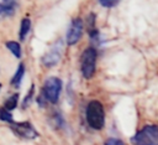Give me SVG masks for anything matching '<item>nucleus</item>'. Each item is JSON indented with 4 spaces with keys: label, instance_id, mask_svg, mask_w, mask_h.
Masks as SVG:
<instances>
[{
    "label": "nucleus",
    "instance_id": "f257e3e1",
    "mask_svg": "<svg viewBox=\"0 0 158 145\" xmlns=\"http://www.w3.org/2000/svg\"><path fill=\"white\" fill-rule=\"evenodd\" d=\"M85 116H86V121H88L90 128H93L95 130H100L104 128L105 112H104L102 104L99 100H91L88 104Z\"/></svg>",
    "mask_w": 158,
    "mask_h": 145
},
{
    "label": "nucleus",
    "instance_id": "f03ea898",
    "mask_svg": "<svg viewBox=\"0 0 158 145\" xmlns=\"http://www.w3.org/2000/svg\"><path fill=\"white\" fill-rule=\"evenodd\" d=\"M133 145H156L158 143V125H146L132 138Z\"/></svg>",
    "mask_w": 158,
    "mask_h": 145
},
{
    "label": "nucleus",
    "instance_id": "7ed1b4c3",
    "mask_svg": "<svg viewBox=\"0 0 158 145\" xmlns=\"http://www.w3.org/2000/svg\"><path fill=\"white\" fill-rule=\"evenodd\" d=\"M98 52L94 47H88L81 53V73L84 78L90 79L95 72Z\"/></svg>",
    "mask_w": 158,
    "mask_h": 145
},
{
    "label": "nucleus",
    "instance_id": "20e7f679",
    "mask_svg": "<svg viewBox=\"0 0 158 145\" xmlns=\"http://www.w3.org/2000/svg\"><path fill=\"white\" fill-rule=\"evenodd\" d=\"M62 90V81L58 77H48L43 84L44 99L51 103H57Z\"/></svg>",
    "mask_w": 158,
    "mask_h": 145
},
{
    "label": "nucleus",
    "instance_id": "39448f33",
    "mask_svg": "<svg viewBox=\"0 0 158 145\" xmlns=\"http://www.w3.org/2000/svg\"><path fill=\"white\" fill-rule=\"evenodd\" d=\"M83 30H84L83 20H81V19H74V20L72 21L70 26H69L68 32H67V37H65L67 43H68L69 46L75 45V43L80 40V37H81V35H83Z\"/></svg>",
    "mask_w": 158,
    "mask_h": 145
},
{
    "label": "nucleus",
    "instance_id": "423d86ee",
    "mask_svg": "<svg viewBox=\"0 0 158 145\" xmlns=\"http://www.w3.org/2000/svg\"><path fill=\"white\" fill-rule=\"evenodd\" d=\"M11 130L22 139H35L38 134L35 130V128L28 121H20V123H12Z\"/></svg>",
    "mask_w": 158,
    "mask_h": 145
},
{
    "label": "nucleus",
    "instance_id": "0eeeda50",
    "mask_svg": "<svg viewBox=\"0 0 158 145\" xmlns=\"http://www.w3.org/2000/svg\"><path fill=\"white\" fill-rule=\"evenodd\" d=\"M59 59H60V50L59 48H52L49 52H47L43 56L42 63L47 67H52V66L57 64Z\"/></svg>",
    "mask_w": 158,
    "mask_h": 145
},
{
    "label": "nucleus",
    "instance_id": "6e6552de",
    "mask_svg": "<svg viewBox=\"0 0 158 145\" xmlns=\"http://www.w3.org/2000/svg\"><path fill=\"white\" fill-rule=\"evenodd\" d=\"M16 10V4L11 2V4H2L0 2V16L2 17H7L15 14Z\"/></svg>",
    "mask_w": 158,
    "mask_h": 145
},
{
    "label": "nucleus",
    "instance_id": "1a4fd4ad",
    "mask_svg": "<svg viewBox=\"0 0 158 145\" xmlns=\"http://www.w3.org/2000/svg\"><path fill=\"white\" fill-rule=\"evenodd\" d=\"M23 74H25V64H23V63H20L19 67H17V71L15 72V74H14V77H12V79H11V84L15 86L16 88L20 87V83H21V81H22Z\"/></svg>",
    "mask_w": 158,
    "mask_h": 145
},
{
    "label": "nucleus",
    "instance_id": "9d476101",
    "mask_svg": "<svg viewBox=\"0 0 158 145\" xmlns=\"http://www.w3.org/2000/svg\"><path fill=\"white\" fill-rule=\"evenodd\" d=\"M30 29H31V20L28 17H25L21 21V27H20V40L21 41L26 40V37L30 32Z\"/></svg>",
    "mask_w": 158,
    "mask_h": 145
},
{
    "label": "nucleus",
    "instance_id": "9b49d317",
    "mask_svg": "<svg viewBox=\"0 0 158 145\" xmlns=\"http://www.w3.org/2000/svg\"><path fill=\"white\" fill-rule=\"evenodd\" d=\"M6 47L9 48V51L16 58H21V46H20L19 42H16V41H7L6 42Z\"/></svg>",
    "mask_w": 158,
    "mask_h": 145
},
{
    "label": "nucleus",
    "instance_id": "f8f14e48",
    "mask_svg": "<svg viewBox=\"0 0 158 145\" xmlns=\"http://www.w3.org/2000/svg\"><path fill=\"white\" fill-rule=\"evenodd\" d=\"M17 102H19V94H17V93H16V94H12V95H11L10 98H7V100L4 103V107H2V108H5L6 110L11 112L12 109L16 108Z\"/></svg>",
    "mask_w": 158,
    "mask_h": 145
},
{
    "label": "nucleus",
    "instance_id": "ddd939ff",
    "mask_svg": "<svg viewBox=\"0 0 158 145\" xmlns=\"http://www.w3.org/2000/svg\"><path fill=\"white\" fill-rule=\"evenodd\" d=\"M0 119L2 121H7V123H14V119H12V114L6 110L5 108H0Z\"/></svg>",
    "mask_w": 158,
    "mask_h": 145
},
{
    "label": "nucleus",
    "instance_id": "4468645a",
    "mask_svg": "<svg viewBox=\"0 0 158 145\" xmlns=\"http://www.w3.org/2000/svg\"><path fill=\"white\" fill-rule=\"evenodd\" d=\"M33 92H35V86L32 84V86H31V88H30V90H28V93H27V95H26V97H25V99H23V103H22V107H23V108H27V107L30 105V103L32 102Z\"/></svg>",
    "mask_w": 158,
    "mask_h": 145
},
{
    "label": "nucleus",
    "instance_id": "2eb2a0df",
    "mask_svg": "<svg viewBox=\"0 0 158 145\" xmlns=\"http://www.w3.org/2000/svg\"><path fill=\"white\" fill-rule=\"evenodd\" d=\"M99 1L104 7H112V6L117 5L120 0H99Z\"/></svg>",
    "mask_w": 158,
    "mask_h": 145
},
{
    "label": "nucleus",
    "instance_id": "dca6fc26",
    "mask_svg": "<svg viewBox=\"0 0 158 145\" xmlns=\"http://www.w3.org/2000/svg\"><path fill=\"white\" fill-rule=\"evenodd\" d=\"M105 145H125V143L120 139H115V138H111L109 140H106Z\"/></svg>",
    "mask_w": 158,
    "mask_h": 145
},
{
    "label": "nucleus",
    "instance_id": "f3484780",
    "mask_svg": "<svg viewBox=\"0 0 158 145\" xmlns=\"http://www.w3.org/2000/svg\"><path fill=\"white\" fill-rule=\"evenodd\" d=\"M15 2V0H2V4H11Z\"/></svg>",
    "mask_w": 158,
    "mask_h": 145
},
{
    "label": "nucleus",
    "instance_id": "a211bd4d",
    "mask_svg": "<svg viewBox=\"0 0 158 145\" xmlns=\"http://www.w3.org/2000/svg\"><path fill=\"white\" fill-rule=\"evenodd\" d=\"M0 88H1V84H0Z\"/></svg>",
    "mask_w": 158,
    "mask_h": 145
}]
</instances>
